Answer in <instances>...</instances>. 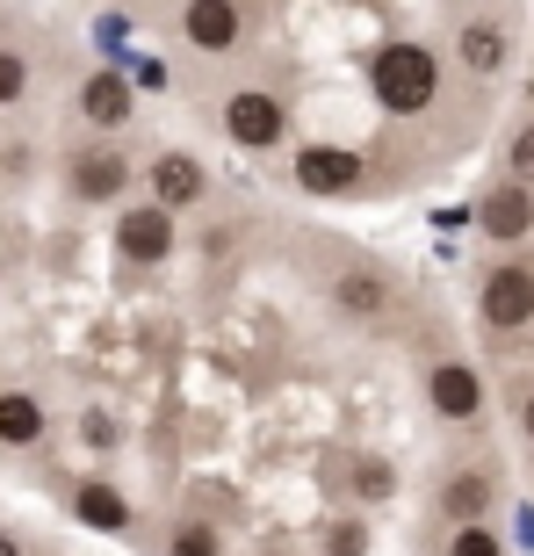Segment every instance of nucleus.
I'll return each instance as SVG.
<instances>
[{
	"mask_svg": "<svg viewBox=\"0 0 534 556\" xmlns=\"http://www.w3.org/2000/svg\"><path fill=\"white\" fill-rule=\"evenodd\" d=\"M369 94L383 116H427L433 94H441V59H433V43H383L369 59Z\"/></svg>",
	"mask_w": 534,
	"mask_h": 556,
	"instance_id": "nucleus-1",
	"label": "nucleus"
},
{
	"mask_svg": "<svg viewBox=\"0 0 534 556\" xmlns=\"http://www.w3.org/2000/svg\"><path fill=\"white\" fill-rule=\"evenodd\" d=\"M289 181L304 188V195H318V203H340V195H361L369 166H361V152H354V144H296Z\"/></svg>",
	"mask_w": 534,
	"mask_h": 556,
	"instance_id": "nucleus-2",
	"label": "nucleus"
},
{
	"mask_svg": "<svg viewBox=\"0 0 534 556\" xmlns=\"http://www.w3.org/2000/svg\"><path fill=\"white\" fill-rule=\"evenodd\" d=\"M476 318L492 332H527L534 326V268L527 261H498L476 282Z\"/></svg>",
	"mask_w": 534,
	"mask_h": 556,
	"instance_id": "nucleus-3",
	"label": "nucleus"
},
{
	"mask_svg": "<svg viewBox=\"0 0 534 556\" xmlns=\"http://www.w3.org/2000/svg\"><path fill=\"white\" fill-rule=\"evenodd\" d=\"M174 247H181V225H174L166 203H124L116 210V253H124L130 268H160V261H174Z\"/></svg>",
	"mask_w": 534,
	"mask_h": 556,
	"instance_id": "nucleus-4",
	"label": "nucleus"
},
{
	"mask_svg": "<svg viewBox=\"0 0 534 556\" xmlns=\"http://www.w3.org/2000/svg\"><path fill=\"white\" fill-rule=\"evenodd\" d=\"M225 138L246 144V152H275V144L289 138V109L267 94V87H239L225 102Z\"/></svg>",
	"mask_w": 534,
	"mask_h": 556,
	"instance_id": "nucleus-5",
	"label": "nucleus"
},
{
	"mask_svg": "<svg viewBox=\"0 0 534 556\" xmlns=\"http://www.w3.org/2000/svg\"><path fill=\"white\" fill-rule=\"evenodd\" d=\"M427 405L433 419H448V427H476L484 419V376H476V362H433L427 369Z\"/></svg>",
	"mask_w": 534,
	"mask_h": 556,
	"instance_id": "nucleus-6",
	"label": "nucleus"
},
{
	"mask_svg": "<svg viewBox=\"0 0 534 556\" xmlns=\"http://www.w3.org/2000/svg\"><path fill=\"white\" fill-rule=\"evenodd\" d=\"M65 188H73L80 203H124L130 160L116 144H87V152H73V166H65Z\"/></svg>",
	"mask_w": 534,
	"mask_h": 556,
	"instance_id": "nucleus-7",
	"label": "nucleus"
},
{
	"mask_svg": "<svg viewBox=\"0 0 534 556\" xmlns=\"http://www.w3.org/2000/svg\"><path fill=\"white\" fill-rule=\"evenodd\" d=\"M181 37L195 43L203 59H225V51H239V37H246V15H239V0H188Z\"/></svg>",
	"mask_w": 534,
	"mask_h": 556,
	"instance_id": "nucleus-8",
	"label": "nucleus"
},
{
	"mask_svg": "<svg viewBox=\"0 0 534 556\" xmlns=\"http://www.w3.org/2000/svg\"><path fill=\"white\" fill-rule=\"evenodd\" d=\"M476 225H484V239H498V247H520V239L534 231V188L506 174V181L476 203Z\"/></svg>",
	"mask_w": 534,
	"mask_h": 556,
	"instance_id": "nucleus-9",
	"label": "nucleus"
},
{
	"mask_svg": "<svg viewBox=\"0 0 534 556\" xmlns=\"http://www.w3.org/2000/svg\"><path fill=\"white\" fill-rule=\"evenodd\" d=\"M332 304L347 311V318H383V311L397 304L391 268H376V261H347V268L332 275Z\"/></svg>",
	"mask_w": 534,
	"mask_h": 556,
	"instance_id": "nucleus-10",
	"label": "nucleus"
},
{
	"mask_svg": "<svg viewBox=\"0 0 534 556\" xmlns=\"http://www.w3.org/2000/svg\"><path fill=\"white\" fill-rule=\"evenodd\" d=\"M144 181H152V203H166V210H195V203L209 195V166L195 160V152H160Z\"/></svg>",
	"mask_w": 534,
	"mask_h": 556,
	"instance_id": "nucleus-11",
	"label": "nucleus"
},
{
	"mask_svg": "<svg viewBox=\"0 0 534 556\" xmlns=\"http://www.w3.org/2000/svg\"><path fill=\"white\" fill-rule=\"evenodd\" d=\"M455 59H462V73H470V80H498V73H506V59H513V37H506L492 15H470L462 29H455Z\"/></svg>",
	"mask_w": 534,
	"mask_h": 556,
	"instance_id": "nucleus-12",
	"label": "nucleus"
},
{
	"mask_svg": "<svg viewBox=\"0 0 534 556\" xmlns=\"http://www.w3.org/2000/svg\"><path fill=\"white\" fill-rule=\"evenodd\" d=\"M130 102H138V94H130V80L116 73V65H102V73H87V80H80V116L94 130H124Z\"/></svg>",
	"mask_w": 534,
	"mask_h": 556,
	"instance_id": "nucleus-13",
	"label": "nucleus"
},
{
	"mask_svg": "<svg viewBox=\"0 0 534 556\" xmlns=\"http://www.w3.org/2000/svg\"><path fill=\"white\" fill-rule=\"evenodd\" d=\"M73 514L94 528V535H130V498L109 484V477H80V492H73Z\"/></svg>",
	"mask_w": 534,
	"mask_h": 556,
	"instance_id": "nucleus-14",
	"label": "nucleus"
},
{
	"mask_svg": "<svg viewBox=\"0 0 534 556\" xmlns=\"http://www.w3.org/2000/svg\"><path fill=\"white\" fill-rule=\"evenodd\" d=\"M51 413H43L29 391H0V448H37Z\"/></svg>",
	"mask_w": 534,
	"mask_h": 556,
	"instance_id": "nucleus-15",
	"label": "nucleus"
},
{
	"mask_svg": "<svg viewBox=\"0 0 534 556\" xmlns=\"http://www.w3.org/2000/svg\"><path fill=\"white\" fill-rule=\"evenodd\" d=\"M441 514H448L455 528H462V520H484V514H492V477H484V470L448 477V484H441Z\"/></svg>",
	"mask_w": 534,
	"mask_h": 556,
	"instance_id": "nucleus-16",
	"label": "nucleus"
},
{
	"mask_svg": "<svg viewBox=\"0 0 534 556\" xmlns=\"http://www.w3.org/2000/svg\"><path fill=\"white\" fill-rule=\"evenodd\" d=\"M166 556H225V542H217V528H203V520H181V528L166 535Z\"/></svg>",
	"mask_w": 534,
	"mask_h": 556,
	"instance_id": "nucleus-17",
	"label": "nucleus"
},
{
	"mask_svg": "<svg viewBox=\"0 0 534 556\" xmlns=\"http://www.w3.org/2000/svg\"><path fill=\"white\" fill-rule=\"evenodd\" d=\"M22 94H29V59H22V51H8V43H0V109H15Z\"/></svg>",
	"mask_w": 534,
	"mask_h": 556,
	"instance_id": "nucleus-18",
	"label": "nucleus"
},
{
	"mask_svg": "<svg viewBox=\"0 0 534 556\" xmlns=\"http://www.w3.org/2000/svg\"><path fill=\"white\" fill-rule=\"evenodd\" d=\"M448 556H506V549H498V535L484 528V520H462V528L448 535Z\"/></svg>",
	"mask_w": 534,
	"mask_h": 556,
	"instance_id": "nucleus-19",
	"label": "nucleus"
},
{
	"mask_svg": "<svg viewBox=\"0 0 534 556\" xmlns=\"http://www.w3.org/2000/svg\"><path fill=\"white\" fill-rule=\"evenodd\" d=\"M506 174L534 188V124H520L513 138H506Z\"/></svg>",
	"mask_w": 534,
	"mask_h": 556,
	"instance_id": "nucleus-20",
	"label": "nucleus"
},
{
	"mask_svg": "<svg viewBox=\"0 0 534 556\" xmlns=\"http://www.w3.org/2000/svg\"><path fill=\"white\" fill-rule=\"evenodd\" d=\"M326 556H369V528H361V520H340L326 535Z\"/></svg>",
	"mask_w": 534,
	"mask_h": 556,
	"instance_id": "nucleus-21",
	"label": "nucleus"
},
{
	"mask_svg": "<svg viewBox=\"0 0 534 556\" xmlns=\"http://www.w3.org/2000/svg\"><path fill=\"white\" fill-rule=\"evenodd\" d=\"M354 484H361V498H391V463H354Z\"/></svg>",
	"mask_w": 534,
	"mask_h": 556,
	"instance_id": "nucleus-22",
	"label": "nucleus"
},
{
	"mask_svg": "<svg viewBox=\"0 0 534 556\" xmlns=\"http://www.w3.org/2000/svg\"><path fill=\"white\" fill-rule=\"evenodd\" d=\"M87 448H116V427H109V413H87Z\"/></svg>",
	"mask_w": 534,
	"mask_h": 556,
	"instance_id": "nucleus-23",
	"label": "nucleus"
},
{
	"mask_svg": "<svg viewBox=\"0 0 534 556\" xmlns=\"http://www.w3.org/2000/svg\"><path fill=\"white\" fill-rule=\"evenodd\" d=\"M520 433H527V441H534V397H527V405H520Z\"/></svg>",
	"mask_w": 534,
	"mask_h": 556,
	"instance_id": "nucleus-24",
	"label": "nucleus"
},
{
	"mask_svg": "<svg viewBox=\"0 0 534 556\" xmlns=\"http://www.w3.org/2000/svg\"><path fill=\"white\" fill-rule=\"evenodd\" d=\"M0 556H22V542H15V535H8V528H0Z\"/></svg>",
	"mask_w": 534,
	"mask_h": 556,
	"instance_id": "nucleus-25",
	"label": "nucleus"
},
{
	"mask_svg": "<svg viewBox=\"0 0 534 556\" xmlns=\"http://www.w3.org/2000/svg\"><path fill=\"white\" fill-rule=\"evenodd\" d=\"M260 556H289V549H260Z\"/></svg>",
	"mask_w": 534,
	"mask_h": 556,
	"instance_id": "nucleus-26",
	"label": "nucleus"
}]
</instances>
